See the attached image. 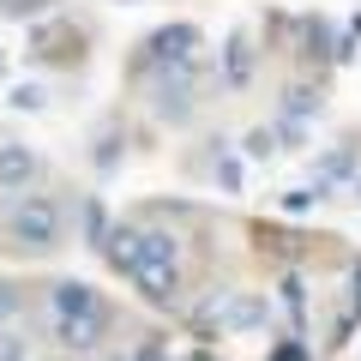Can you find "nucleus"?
I'll list each match as a JSON object with an SVG mask.
<instances>
[{"instance_id":"nucleus-1","label":"nucleus","mask_w":361,"mask_h":361,"mask_svg":"<svg viewBox=\"0 0 361 361\" xmlns=\"http://www.w3.org/2000/svg\"><path fill=\"white\" fill-rule=\"evenodd\" d=\"M49 307H54V337H61V349H73V355H90V349L109 337V325H115V307H109L85 277H61V283L49 289Z\"/></svg>"},{"instance_id":"nucleus-2","label":"nucleus","mask_w":361,"mask_h":361,"mask_svg":"<svg viewBox=\"0 0 361 361\" xmlns=\"http://www.w3.org/2000/svg\"><path fill=\"white\" fill-rule=\"evenodd\" d=\"M0 229H6V247H18V253H30V259H49L54 247L66 241V211H61V199H49V193H18Z\"/></svg>"},{"instance_id":"nucleus-3","label":"nucleus","mask_w":361,"mask_h":361,"mask_svg":"<svg viewBox=\"0 0 361 361\" xmlns=\"http://www.w3.org/2000/svg\"><path fill=\"white\" fill-rule=\"evenodd\" d=\"M199 42H205V30H199V25H163V30H151V37L139 42V54H133L127 73H133V78L180 73V66H193V61H199Z\"/></svg>"},{"instance_id":"nucleus-4","label":"nucleus","mask_w":361,"mask_h":361,"mask_svg":"<svg viewBox=\"0 0 361 361\" xmlns=\"http://www.w3.org/2000/svg\"><path fill=\"white\" fill-rule=\"evenodd\" d=\"M193 73H199V66H180V73H163V78H157V115H163L169 127L193 121Z\"/></svg>"},{"instance_id":"nucleus-5","label":"nucleus","mask_w":361,"mask_h":361,"mask_svg":"<svg viewBox=\"0 0 361 361\" xmlns=\"http://www.w3.org/2000/svg\"><path fill=\"white\" fill-rule=\"evenodd\" d=\"M42 175V163H37V151L30 145H0V193L6 199H18V193H30V180Z\"/></svg>"},{"instance_id":"nucleus-6","label":"nucleus","mask_w":361,"mask_h":361,"mask_svg":"<svg viewBox=\"0 0 361 361\" xmlns=\"http://www.w3.org/2000/svg\"><path fill=\"white\" fill-rule=\"evenodd\" d=\"M253 73H259V49H253L247 30H235V37L223 42V85H229V90H247V85H253Z\"/></svg>"},{"instance_id":"nucleus-7","label":"nucleus","mask_w":361,"mask_h":361,"mask_svg":"<svg viewBox=\"0 0 361 361\" xmlns=\"http://www.w3.org/2000/svg\"><path fill=\"white\" fill-rule=\"evenodd\" d=\"M277 301H283V313H289V331L307 337V283H301V271H295V265L283 271V283H277Z\"/></svg>"},{"instance_id":"nucleus-8","label":"nucleus","mask_w":361,"mask_h":361,"mask_svg":"<svg viewBox=\"0 0 361 361\" xmlns=\"http://www.w3.org/2000/svg\"><path fill=\"white\" fill-rule=\"evenodd\" d=\"M301 61H307V66H325V61H331V49H337V42H331V25H325V18H301Z\"/></svg>"},{"instance_id":"nucleus-9","label":"nucleus","mask_w":361,"mask_h":361,"mask_svg":"<svg viewBox=\"0 0 361 361\" xmlns=\"http://www.w3.org/2000/svg\"><path fill=\"white\" fill-rule=\"evenodd\" d=\"M331 180H355V151H349V145L325 151L319 169H313V187H331Z\"/></svg>"},{"instance_id":"nucleus-10","label":"nucleus","mask_w":361,"mask_h":361,"mask_svg":"<svg viewBox=\"0 0 361 361\" xmlns=\"http://www.w3.org/2000/svg\"><path fill=\"white\" fill-rule=\"evenodd\" d=\"M78 223H85V241L103 253V241H109V205H103V199H85V205H78Z\"/></svg>"},{"instance_id":"nucleus-11","label":"nucleus","mask_w":361,"mask_h":361,"mask_svg":"<svg viewBox=\"0 0 361 361\" xmlns=\"http://www.w3.org/2000/svg\"><path fill=\"white\" fill-rule=\"evenodd\" d=\"M319 115V85H289L283 90V121H307Z\"/></svg>"},{"instance_id":"nucleus-12","label":"nucleus","mask_w":361,"mask_h":361,"mask_svg":"<svg viewBox=\"0 0 361 361\" xmlns=\"http://www.w3.org/2000/svg\"><path fill=\"white\" fill-rule=\"evenodd\" d=\"M54 13V0H0V18H25V25H37V18Z\"/></svg>"},{"instance_id":"nucleus-13","label":"nucleus","mask_w":361,"mask_h":361,"mask_svg":"<svg viewBox=\"0 0 361 361\" xmlns=\"http://www.w3.org/2000/svg\"><path fill=\"white\" fill-rule=\"evenodd\" d=\"M241 151L253 157V163H271V157H277V133H271V127H253V133L241 139Z\"/></svg>"},{"instance_id":"nucleus-14","label":"nucleus","mask_w":361,"mask_h":361,"mask_svg":"<svg viewBox=\"0 0 361 361\" xmlns=\"http://www.w3.org/2000/svg\"><path fill=\"white\" fill-rule=\"evenodd\" d=\"M319 199H325V187H289V193H283V211H289V217H301V211H313Z\"/></svg>"},{"instance_id":"nucleus-15","label":"nucleus","mask_w":361,"mask_h":361,"mask_svg":"<svg viewBox=\"0 0 361 361\" xmlns=\"http://www.w3.org/2000/svg\"><path fill=\"white\" fill-rule=\"evenodd\" d=\"M115 361H169V349H163V337H139V343L121 349Z\"/></svg>"},{"instance_id":"nucleus-16","label":"nucleus","mask_w":361,"mask_h":361,"mask_svg":"<svg viewBox=\"0 0 361 361\" xmlns=\"http://www.w3.org/2000/svg\"><path fill=\"white\" fill-rule=\"evenodd\" d=\"M18 313H25V289H18V283H0V325H13Z\"/></svg>"},{"instance_id":"nucleus-17","label":"nucleus","mask_w":361,"mask_h":361,"mask_svg":"<svg viewBox=\"0 0 361 361\" xmlns=\"http://www.w3.org/2000/svg\"><path fill=\"white\" fill-rule=\"evenodd\" d=\"M0 361H30V349H25V337H18L13 325H0Z\"/></svg>"},{"instance_id":"nucleus-18","label":"nucleus","mask_w":361,"mask_h":361,"mask_svg":"<svg viewBox=\"0 0 361 361\" xmlns=\"http://www.w3.org/2000/svg\"><path fill=\"white\" fill-rule=\"evenodd\" d=\"M217 175H223L229 193H241V163H235V157H217Z\"/></svg>"},{"instance_id":"nucleus-19","label":"nucleus","mask_w":361,"mask_h":361,"mask_svg":"<svg viewBox=\"0 0 361 361\" xmlns=\"http://www.w3.org/2000/svg\"><path fill=\"white\" fill-rule=\"evenodd\" d=\"M13 103H18V109H42V85H18Z\"/></svg>"},{"instance_id":"nucleus-20","label":"nucleus","mask_w":361,"mask_h":361,"mask_svg":"<svg viewBox=\"0 0 361 361\" xmlns=\"http://www.w3.org/2000/svg\"><path fill=\"white\" fill-rule=\"evenodd\" d=\"M271 361H307V343H301V337H289V343L277 349V355H271Z\"/></svg>"},{"instance_id":"nucleus-21","label":"nucleus","mask_w":361,"mask_h":361,"mask_svg":"<svg viewBox=\"0 0 361 361\" xmlns=\"http://www.w3.org/2000/svg\"><path fill=\"white\" fill-rule=\"evenodd\" d=\"M349 283H355V295H349V313L361 319V259H355V271H349Z\"/></svg>"},{"instance_id":"nucleus-22","label":"nucleus","mask_w":361,"mask_h":361,"mask_svg":"<svg viewBox=\"0 0 361 361\" xmlns=\"http://www.w3.org/2000/svg\"><path fill=\"white\" fill-rule=\"evenodd\" d=\"M187 361H217V355H211V349H199V355H187Z\"/></svg>"},{"instance_id":"nucleus-23","label":"nucleus","mask_w":361,"mask_h":361,"mask_svg":"<svg viewBox=\"0 0 361 361\" xmlns=\"http://www.w3.org/2000/svg\"><path fill=\"white\" fill-rule=\"evenodd\" d=\"M349 187H355V199H361V169H355V180H349Z\"/></svg>"}]
</instances>
